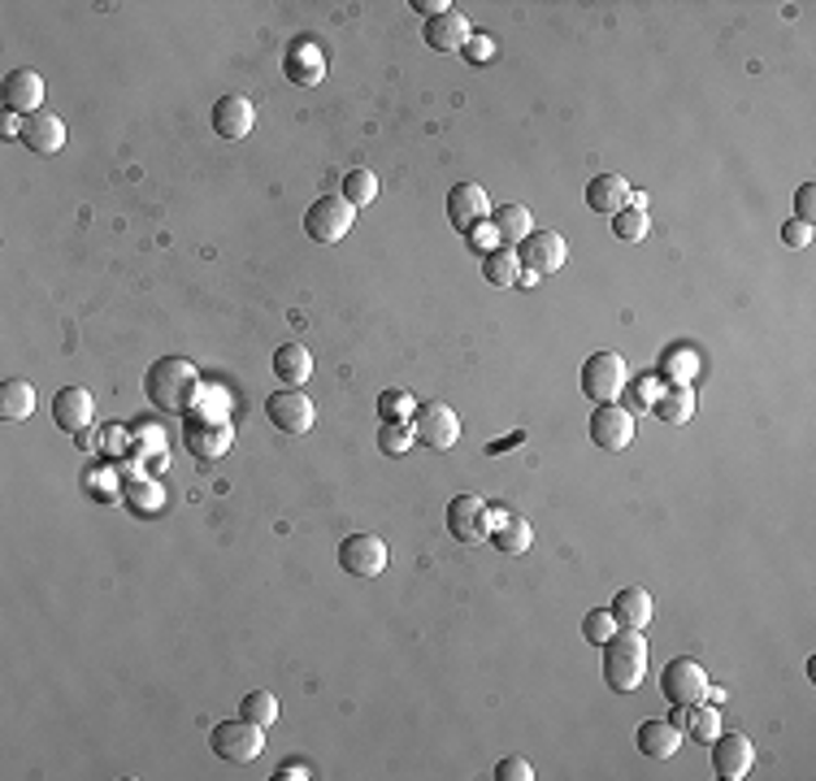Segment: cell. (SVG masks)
<instances>
[{
  "instance_id": "277c9868",
  "label": "cell",
  "mask_w": 816,
  "mask_h": 781,
  "mask_svg": "<svg viewBox=\"0 0 816 781\" xmlns=\"http://www.w3.org/2000/svg\"><path fill=\"white\" fill-rule=\"evenodd\" d=\"M625 391V356L621 352H595L583 360V395L590 404H617Z\"/></svg>"
},
{
  "instance_id": "1f68e13d",
  "label": "cell",
  "mask_w": 816,
  "mask_h": 781,
  "mask_svg": "<svg viewBox=\"0 0 816 781\" xmlns=\"http://www.w3.org/2000/svg\"><path fill=\"white\" fill-rule=\"evenodd\" d=\"M239 716L252 721V725H261V730H269V725L278 721V699H274L269 690H252V694H243Z\"/></svg>"
},
{
  "instance_id": "7c38bea8",
  "label": "cell",
  "mask_w": 816,
  "mask_h": 781,
  "mask_svg": "<svg viewBox=\"0 0 816 781\" xmlns=\"http://www.w3.org/2000/svg\"><path fill=\"white\" fill-rule=\"evenodd\" d=\"M283 74L296 88H318L326 79V53L318 48V39H304V35L291 39L283 53Z\"/></svg>"
},
{
  "instance_id": "60d3db41",
  "label": "cell",
  "mask_w": 816,
  "mask_h": 781,
  "mask_svg": "<svg viewBox=\"0 0 816 781\" xmlns=\"http://www.w3.org/2000/svg\"><path fill=\"white\" fill-rule=\"evenodd\" d=\"M795 222H816V187L813 183H804L800 192H795Z\"/></svg>"
},
{
  "instance_id": "8d00e7d4",
  "label": "cell",
  "mask_w": 816,
  "mask_h": 781,
  "mask_svg": "<svg viewBox=\"0 0 816 781\" xmlns=\"http://www.w3.org/2000/svg\"><path fill=\"white\" fill-rule=\"evenodd\" d=\"M409 413H413V395L400 391V387H391V391L378 400V417H382V422H409Z\"/></svg>"
},
{
  "instance_id": "2e32d148",
  "label": "cell",
  "mask_w": 816,
  "mask_h": 781,
  "mask_svg": "<svg viewBox=\"0 0 816 781\" xmlns=\"http://www.w3.org/2000/svg\"><path fill=\"white\" fill-rule=\"evenodd\" d=\"M92 413H96V404H92V391H83V387H61L53 395V422L66 435H83L92 426Z\"/></svg>"
},
{
  "instance_id": "74e56055",
  "label": "cell",
  "mask_w": 816,
  "mask_h": 781,
  "mask_svg": "<svg viewBox=\"0 0 816 781\" xmlns=\"http://www.w3.org/2000/svg\"><path fill=\"white\" fill-rule=\"evenodd\" d=\"M461 53H466L469 66H486V61H495V39L491 35H469Z\"/></svg>"
},
{
  "instance_id": "3957f363",
  "label": "cell",
  "mask_w": 816,
  "mask_h": 781,
  "mask_svg": "<svg viewBox=\"0 0 816 781\" xmlns=\"http://www.w3.org/2000/svg\"><path fill=\"white\" fill-rule=\"evenodd\" d=\"M444 521H448V535H452L457 543L478 548V543L491 539V521H495V513H491V504H486L482 495H452Z\"/></svg>"
},
{
  "instance_id": "8992f818",
  "label": "cell",
  "mask_w": 816,
  "mask_h": 781,
  "mask_svg": "<svg viewBox=\"0 0 816 781\" xmlns=\"http://www.w3.org/2000/svg\"><path fill=\"white\" fill-rule=\"evenodd\" d=\"M352 222H356V209H352L344 196H318L304 209V234L313 243H340L352 230Z\"/></svg>"
},
{
  "instance_id": "603a6c76",
  "label": "cell",
  "mask_w": 816,
  "mask_h": 781,
  "mask_svg": "<svg viewBox=\"0 0 816 781\" xmlns=\"http://www.w3.org/2000/svg\"><path fill=\"white\" fill-rule=\"evenodd\" d=\"M586 205H590V214L612 218V214H621L630 205V183L621 174H599V179L586 183Z\"/></svg>"
},
{
  "instance_id": "7a4b0ae2",
  "label": "cell",
  "mask_w": 816,
  "mask_h": 781,
  "mask_svg": "<svg viewBox=\"0 0 816 781\" xmlns=\"http://www.w3.org/2000/svg\"><path fill=\"white\" fill-rule=\"evenodd\" d=\"M647 677V639L643 630H621L604 643V681L617 690V694H630L639 690Z\"/></svg>"
},
{
  "instance_id": "7bdbcfd3",
  "label": "cell",
  "mask_w": 816,
  "mask_h": 781,
  "mask_svg": "<svg viewBox=\"0 0 816 781\" xmlns=\"http://www.w3.org/2000/svg\"><path fill=\"white\" fill-rule=\"evenodd\" d=\"M278 778H283V781L309 778V765H296V760H291V765H283V769H278Z\"/></svg>"
},
{
  "instance_id": "f6af8a7d",
  "label": "cell",
  "mask_w": 816,
  "mask_h": 781,
  "mask_svg": "<svg viewBox=\"0 0 816 781\" xmlns=\"http://www.w3.org/2000/svg\"><path fill=\"white\" fill-rule=\"evenodd\" d=\"M630 209H643L647 214V196L643 192H630Z\"/></svg>"
},
{
  "instance_id": "5b68a950",
  "label": "cell",
  "mask_w": 816,
  "mask_h": 781,
  "mask_svg": "<svg viewBox=\"0 0 816 781\" xmlns=\"http://www.w3.org/2000/svg\"><path fill=\"white\" fill-rule=\"evenodd\" d=\"M265 730L261 725H252V721H222V725H214V734H209V747H214V756L218 760H227V765H252L261 751H265V738H261Z\"/></svg>"
},
{
  "instance_id": "4dcf8cb0",
  "label": "cell",
  "mask_w": 816,
  "mask_h": 781,
  "mask_svg": "<svg viewBox=\"0 0 816 781\" xmlns=\"http://www.w3.org/2000/svg\"><path fill=\"white\" fill-rule=\"evenodd\" d=\"M340 196L348 200L352 209L373 205V196H378V179H373V170H348L344 183H340Z\"/></svg>"
},
{
  "instance_id": "ac0fdd59",
  "label": "cell",
  "mask_w": 816,
  "mask_h": 781,
  "mask_svg": "<svg viewBox=\"0 0 816 781\" xmlns=\"http://www.w3.org/2000/svg\"><path fill=\"white\" fill-rule=\"evenodd\" d=\"M608 612H612L617 630H647V625H652V612H656V599H652V590H643V586H625V590L612 595Z\"/></svg>"
},
{
  "instance_id": "52a82bcc",
  "label": "cell",
  "mask_w": 816,
  "mask_h": 781,
  "mask_svg": "<svg viewBox=\"0 0 816 781\" xmlns=\"http://www.w3.org/2000/svg\"><path fill=\"white\" fill-rule=\"evenodd\" d=\"M413 435H417V444L430 447V451H448V447H457V439H461V417L444 400H426L413 413Z\"/></svg>"
},
{
  "instance_id": "ba28073f",
  "label": "cell",
  "mask_w": 816,
  "mask_h": 781,
  "mask_svg": "<svg viewBox=\"0 0 816 781\" xmlns=\"http://www.w3.org/2000/svg\"><path fill=\"white\" fill-rule=\"evenodd\" d=\"M660 694L674 708H696V703H703V694H708V673L696 661H687V656L682 661H669L660 669Z\"/></svg>"
},
{
  "instance_id": "4fadbf2b",
  "label": "cell",
  "mask_w": 816,
  "mask_h": 781,
  "mask_svg": "<svg viewBox=\"0 0 816 781\" xmlns=\"http://www.w3.org/2000/svg\"><path fill=\"white\" fill-rule=\"evenodd\" d=\"M448 218H452V226H457L466 239L478 226L491 222V196H486V187H482V183H457V187L448 192Z\"/></svg>"
},
{
  "instance_id": "83f0119b",
  "label": "cell",
  "mask_w": 816,
  "mask_h": 781,
  "mask_svg": "<svg viewBox=\"0 0 816 781\" xmlns=\"http://www.w3.org/2000/svg\"><path fill=\"white\" fill-rule=\"evenodd\" d=\"M35 413V387L26 378H4L0 382V417L4 422H26Z\"/></svg>"
},
{
  "instance_id": "f1b7e54d",
  "label": "cell",
  "mask_w": 816,
  "mask_h": 781,
  "mask_svg": "<svg viewBox=\"0 0 816 781\" xmlns=\"http://www.w3.org/2000/svg\"><path fill=\"white\" fill-rule=\"evenodd\" d=\"M491 230H495V239L508 248H517L535 226H530V209L526 205H504V209H491Z\"/></svg>"
},
{
  "instance_id": "cb8c5ba5",
  "label": "cell",
  "mask_w": 816,
  "mask_h": 781,
  "mask_svg": "<svg viewBox=\"0 0 816 781\" xmlns=\"http://www.w3.org/2000/svg\"><path fill=\"white\" fill-rule=\"evenodd\" d=\"M482 278H486V287L513 291L521 283V256H517V248H504V243L486 248L482 252Z\"/></svg>"
},
{
  "instance_id": "6da1fadb",
  "label": "cell",
  "mask_w": 816,
  "mask_h": 781,
  "mask_svg": "<svg viewBox=\"0 0 816 781\" xmlns=\"http://www.w3.org/2000/svg\"><path fill=\"white\" fill-rule=\"evenodd\" d=\"M143 391H148V404L152 409H161V413H187L200 400V374L183 356H161L148 369Z\"/></svg>"
},
{
  "instance_id": "9a60e30c",
  "label": "cell",
  "mask_w": 816,
  "mask_h": 781,
  "mask_svg": "<svg viewBox=\"0 0 816 781\" xmlns=\"http://www.w3.org/2000/svg\"><path fill=\"white\" fill-rule=\"evenodd\" d=\"M708 747H712V769L721 781H743L756 769V747L743 734H716Z\"/></svg>"
},
{
  "instance_id": "4316f807",
  "label": "cell",
  "mask_w": 816,
  "mask_h": 781,
  "mask_svg": "<svg viewBox=\"0 0 816 781\" xmlns=\"http://www.w3.org/2000/svg\"><path fill=\"white\" fill-rule=\"evenodd\" d=\"M274 374H278L283 387H304L309 374H313L309 347H304V343H283V347L274 352Z\"/></svg>"
},
{
  "instance_id": "9c48e42d",
  "label": "cell",
  "mask_w": 816,
  "mask_h": 781,
  "mask_svg": "<svg viewBox=\"0 0 816 781\" xmlns=\"http://www.w3.org/2000/svg\"><path fill=\"white\" fill-rule=\"evenodd\" d=\"M586 430H590V444L599 451H625L634 444V413L621 409V404H595Z\"/></svg>"
},
{
  "instance_id": "ffe728a7",
  "label": "cell",
  "mask_w": 816,
  "mask_h": 781,
  "mask_svg": "<svg viewBox=\"0 0 816 781\" xmlns=\"http://www.w3.org/2000/svg\"><path fill=\"white\" fill-rule=\"evenodd\" d=\"M499 556H526L530 552V543H535V530H530V521L521 517V513H495V521H491V539H486Z\"/></svg>"
},
{
  "instance_id": "d6986e66",
  "label": "cell",
  "mask_w": 816,
  "mask_h": 781,
  "mask_svg": "<svg viewBox=\"0 0 816 781\" xmlns=\"http://www.w3.org/2000/svg\"><path fill=\"white\" fill-rule=\"evenodd\" d=\"M22 148H31V152H39V157H53V152H61V143H66V122L57 117V113H31V117H22Z\"/></svg>"
},
{
  "instance_id": "d6a6232c",
  "label": "cell",
  "mask_w": 816,
  "mask_h": 781,
  "mask_svg": "<svg viewBox=\"0 0 816 781\" xmlns=\"http://www.w3.org/2000/svg\"><path fill=\"white\" fill-rule=\"evenodd\" d=\"M413 444H417L413 422H382V426H378V451H382V456H404Z\"/></svg>"
},
{
  "instance_id": "f35d334b",
  "label": "cell",
  "mask_w": 816,
  "mask_h": 781,
  "mask_svg": "<svg viewBox=\"0 0 816 781\" xmlns=\"http://www.w3.org/2000/svg\"><path fill=\"white\" fill-rule=\"evenodd\" d=\"M495 781H535V769H530V760H521V756H504V760L495 765Z\"/></svg>"
},
{
  "instance_id": "44dd1931",
  "label": "cell",
  "mask_w": 816,
  "mask_h": 781,
  "mask_svg": "<svg viewBox=\"0 0 816 781\" xmlns=\"http://www.w3.org/2000/svg\"><path fill=\"white\" fill-rule=\"evenodd\" d=\"M39 105H44V79L35 70H13L4 79V110L13 117H31L39 113Z\"/></svg>"
},
{
  "instance_id": "ee69618b",
  "label": "cell",
  "mask_w": 816,
  "mask_h": 781,
  "mask_svg": "<svg viewBox=\"0 0 816 781\" xmlns=\"http://www.w3.org/2000/svg\"><path fill=\"white\" fill-rule=\"evenodd\" d=\"M687 721H691V708H674V716H669V725H678V730L687 734Z\"/></svg>"
},
{
  "instance_id": "f546056e",
  "label": "cell",
  "mask_w": 816,
  "mask_h": 781,
  "mask_svg": "<svg viewBox=\"0 0 816 781\" xmlns=\"http://www.w3.org/2000/svg\"><path fill=\"white\" fill-rule=\"evenodd\" d=\"M227 444H231V426H218V430H205L200 422H192V426H187V451H192V456H200V460L222 456V451H227Z\"/></svg>"
},
{
  "instance_id": "7402d4cb",
  "label": "cell",
  "mask_w": 816,
  "mask_h": 781,
  "mask_svg": "<svg viewBox=\"0 0 816 781\" xmlns=\"http://www.w3.org/2000/svg\"><path fill=\"white\" fill-rule=\"evenodd\" d=\"M422 35H426V48H435V53H461V48H466V39L473 35V31H469L466 13L448 9V13L430 18Z\"/></svg>"
},
{
  "instance_id": "8fae6325",
  "label": "cell",
  "mask_w": 816,
  "mask_h": 781,
  "mask_svg": "<svg viewBox=\"0 0 816 781\" xmlns=\"http://www.w3.org/2000/svg\"><path fill=\"white\" fill-rule=\"evenodd\" d=\"M265 417H269V426H278L283 435H309L318 413H313V400H309L304 391L287 387V391H274V395L265 400Z\"/></svg>"
},
{
  "instance_id": "d4e9b609",
  "label": "cell",
  "mask_w": 816,
  "mask_h": 781,
  "mask_svg": "<svg viewBox=\"0 0 816 781\" xmlns=\"http://www.w3.org/2000/svg\"><path fill=\"white\" fill-rule=\"evenodd\" d=\"M652 417L665 422V426H687V422L696 417V391H691V382L665 387V391L652 400Z\"/></svg>"
},
{
  "instance_id": "e0dca14e",
  "label": "cell",
  "mask_w": 816,
  "mask_h": 781,
  "mask_svg": "<svg viewBox=\"0 0 816 781\" xmlns=\"http://www.w3.org/2000/svg\"><path fill=\"white\" fill-rule=\"evenodd\" d=\"M209 122H214L218 139H227V143H239V139H248V135H252L256 110H252V101H248V96H234V92H231V96H222V101L214 105Z\"/></svg>"
},
{
  "instance_id": "d590c367",
  "label": "cell",
  "mask_w": 816,
  "mask_h": 781,
  "mask_svg": "<svg viewBox=\"0 0 816 781\" xmlns=\"http://www.w3.org/2000/svg\"><path fill=\"white\" fill-rule=\"evenodd\" d=\"M612 634H617V621H612V612H608V608H595V612H586V617H583V639H586V643L604 647Z\"/></svg>"
},
{
  "instance_id": "b9f144b4",
  "label": "cell",
  "mask_w": 816,
  "mask_h": 781,
  "mask_svg": "<svg viewBox=\"0 0 816 781\" xmlns=\"http://www.w3.org/2000/svg\"><path fill=\"white\" fill-rule=\"evenodd\" d=\"M413 9H417V13H426V22H430V18H439V13H448L452 4H448V0H413Z\"/></svg>"
},
{
  "instance_id": "836d02e7",
  "label": "cell",
  "mask_w": 816,
  "mask_h": 781,
  "mask_svg": "<svg viewBox=\"0 0 816 781\" xmlns=\"http://www.w3.org/2000/svg\"><path fill=\"white\" fill-rule=\"evenodd\" d=\"M647 230H652V218L643 214V209H621V214H612V234L621 239V243H639V239H647Z\"/></svg>"
},
{
  "instance_id": "e575fe53",
  "label": "cell",
  "mask_w": 816,
  "mask_h": 781,
  "mask_svg": "<svg viewBox=\"0 0 816 781\" xmlns=\"http://www.w3.org/2000/svg\"><path fill=\"white\" fill-rule=\"evenodd\" d=\"M687 734H691L696 743H703V747H708V743L721 734V712H716V703H696V708H691Z\"/></svg>"
},
{
  "instance_id": "484cf974",
  "label": "cell",
  "mask_w": 816,
  "mask_h": 781,
  "mask_svg": "<svg viewBox=\"0 0 816 781\" xmlns=\"http://www.w3.org/2000/svg\"><path fill=\"white\" fill-rule=\"evenodd\" d=\"M682 747V730L669 725V721H643L639 725V751L647 760H674Z\"/></svg>"
},
{
  "instance_id": "ab89813d",
  "label": "cell",
  "mask_w": 816,
  "mask_h": 781,
  "mask_svg": "<svg viewBox=\"0 0 816 781\" xmlns=\"http://www.w3.org/2000/svg\"><path fill=\"white\" fill-rule=\"evenodd\" d=\"M782 243H786V248H795V252H804V248L813 243V226L795 222V218H791V222L782 226Z\"/></svg>"
},
{
  "instance_id": "5bb4252c",
  "label": "cell",
  "mask_w": 816,
  "mask_h": 781,
  "mask_svg": "<svg viewBox=\"0 0 816 781\" xmlns=\"http://www.w3.org/2000/svg\"><path fill=\"white\" fill-rule=\"evenodd\" d=\"M387 564H391V556L378 535H348L340 543V568L352 577H378Z\"/></svg>"
},
{
  "instance_id": "30bf717a",
  "label": "cell",
  "mask_w": 816,
  "mask_h": 781,
  "mask_svg": "<svg viewBox=\"0 0 816 781\" xmlns=\"http://www.w3.org/2000/svg\"><path fill=\"white\" fill-rule=\"evenodd\" d=\"M517 256H521V269L548 278V274H556V269L565 265L570 243H565L556 230H530V234L517 243Z\"/></svg>"
}]
</instances>
